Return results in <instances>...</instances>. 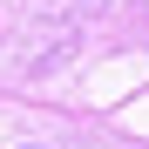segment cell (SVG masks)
I'll return each mask as SVG.
<instances>
[]
</instances>
